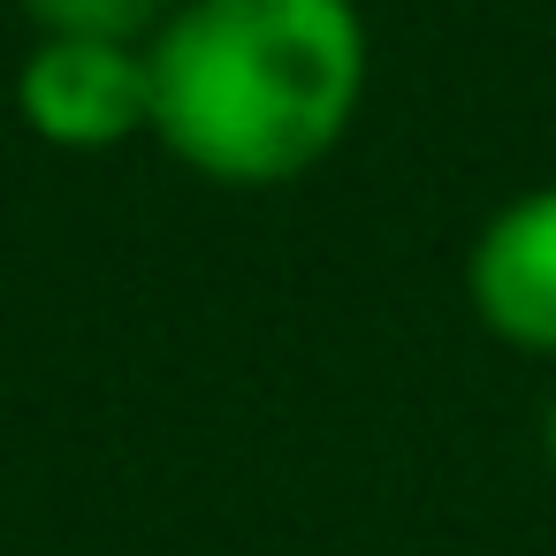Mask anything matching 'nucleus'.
Returning <instances> with one entry per match:
<instances>
[{
	"label": "nucleus",
	"instance_id": "nucleus-2",
	"mask_svg": "<svg viewBox=\"0 0 556 556\" xmlns=\"http://www.w3.org/2000/svg\"><path fill=\"white\" fill-rule=\"evenodd\" d=\"M16 123L54 153H115L153 138L146 39H31L16 62Z\"/></svg>",
	"mask_w": 556,
	"mask_h": 556
},
{
	"label": "nucleus",
	"instance_id": "nucleus-1",
	"mask_svg": "<svg viewBox=\"0 0 556 556\" xmlns=\"http://www.w3.org/2000/svg\"><path fill=\"white\" fill-rule=\"evenodd\" d=\"M153 146L214 191H282L358 123L374 31L358 0H176L146 39Z\"/></svg>",
	"mask_w": 556,
	"mask_h": 556
},
{
	"label": "nucleus",
	"instance_id": "nucleus-4",
	"mask_svg": "<svg viewBox=\"0 0 556 556\" xmlns=\"http://www.w3.org/2000/svg\"><path fill=\"white\" fill-rule=\"evenodd\" d=\"M31 39H153L176 0H16Z\"/></svg>",
	"mask_w": 556,
	"mask_h": 556
},
{
	"label": "nucleus",
	"instance_id": "nucleus-5",
	"mask_svg": "<svg viewBox=\"0 0 556 556\" xmlns=\"http://www.w3.org/2000/svg\"><path fill=\"white\" fill-rule=\"evenodd\" d=\"M541 457H548V472H556V389H548V412H541Z\"/></svg>",
	"mask_w": 556,
	"mask_h": 556
},
{
	"label": "nucleus",
	"instance_id": "nucleus-3",
	"mask_svg": "<svg viewBox=\"0 0 556 556\" xmlns=\"http://www.w3.org/2000/svg\"><path fill=\"white\" fill-rule=\"evenodd\" d=\"M465 305L495 343L526 358H556V184L503 199L472 229Z\"/></svg>",
	"mask_w": 556,
	"mask_h": 556
}]
</instances>
